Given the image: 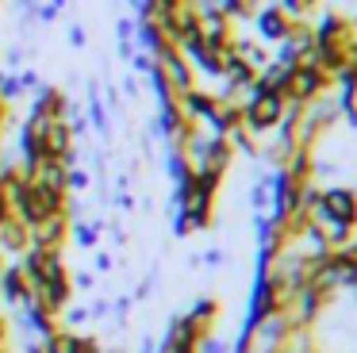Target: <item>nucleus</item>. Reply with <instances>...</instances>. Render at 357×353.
I'll return each instance as SVG.
<instances>
[{
    "instance_id": "nucleus-1",
    "label": "nucleus",
    "mask_w": 357,
    "mask_h": 353,
    "mask_svg": "<svg viewBox=\"0 0 357 353\" xmlns=\"http://www.w3.org/2000/svg\"><path fill=\"white\" fill-rule=\"evenodd\" d=\"M315 211H323L326 219H338L346 223V227H357V192L354 188H326L323 196H319V207Z\"/></svg>"
},
{
    "instance_id": "nucleus-2",
    "label": "nucleus",
    "mask_w": 357,
    "mask_h": 353,
    "mask_svg": "<svg viewBox=\"0 0 357 353\" xmlns=\"http://www.w3.org/2000/svg\"><path fill=\"white\" fill-rule=\"evenodd\" d=\"M288 23H292V20H288L273 0H269V4H261V8H257V15H254V27L261 31V38H265V43H277V46H280V38L288 35Z\"/></svg>"
},
{
    "instance_id": "nucleus-3",
    "label": "nucleus",
    "mask_w": 357,
    "mask_h": 353,
    "mask_svg": "<svg viewBox=\"0 0 357 353\" xmlns=\"http://www.w3.org/2000/svg\"><path fill=\"white\" fill-rule=\"evenodd\" d=\"M70 38H73V46H85V27H73Z\"/></svg>"
}]
</instances>
